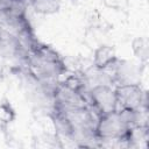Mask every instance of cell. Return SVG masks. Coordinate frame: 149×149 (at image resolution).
Wrapping results in <instances>:
<instances>
[{
	"instance_id": "cell-4",
	"label": "cell",
	"mask_w": 149,
	"mask_h": 149,
	"mask_svg": "<svg viewBox=\"0 0 149 149\" xmlns=\"http://www.w3.org/2000/svg\"><path fill=\"white\" fill-rule=\"evenodd\" d=\"M119 61L115 49L109 44L99 45L93 54V66L97 70L106 71L112 69Z\"/></svg>"
},
{
	"instance_id": "cell-5",
	"label": "cell",
	"mask_w": 149,
	"mask_h": 149,
	"mask_svg": "<svg viewBox=\"0 0 149 149\" xmlns=\"http://www.w3.org/2000/svg\"><path fill=\"white\" fill-rule=\"evenodd\" d=\"M27 5L37 14L51 15L59 10V0H27Z\"/></svg>"
},
{
	"instance_id": "cell-8",
	"label": "cell",
	"mask_w": 149,
	"mask_h": 149,
	"mask_svg": "<svg viewBox=\"0 0 149 149\" xmlns=\"http://www.w3.org/2000/svg\"><path fill=\"white\" fill-rule=\"evenodd\" d=\"M0 80H1V70H0Z\"/></svg>"
},
{
	"instance_id": "cell-6",
	"label": "cell",
	"mask_w": 149,
	"mask_h": 149,
	"mask_svg": "<svg viewBox=\"0 0 149 149\" xmlns=\"http://www.w3.org/2000/svg\"><path fill=\"white\" fill-rule=\"evenodd\" d=\"M132 50L134 55L140 59L142 65H146L148 63L149 58V44L146 37L137 36L132 41Z\"/></svg>"
},
{
	"instance_id": "cell-1",
	"label": "cell",
	"mask_w": 149,
	"mask_h": 149,
	"mask_svg": "<svg viewBox=\"0 0 149 149\" xmlns=\"http://www.w3.org/2000/svg\"><path fill=\"white\" fill-rule=\"evenodd\" d=\"M31 72L38 79H55L66 72L61 55L51 47L36 40L30 42V57L28 61Z\"/></svg>"
},
{
	"instance_id": "cell-7",
	"label": "cell",
	"mask_w": 149,
	"mask_h": 149,
	"mask_svg": "<svg viewBox=\"0 0 149 149\" xmlns=\"http://www.w3.org/2000/svg\"><path fill=\"white\" fill-rule=\"evenodd\" d=\"M106 8L113 10H125L129 6V0H101Z\"/></svg>"
},
{
	"instance_id": "cell-3",
	"label": "cell",
	"mask_w": 149,
	"mask_h": 149,
	"mask_svg": "<svg viewBox=\"0 0 149 149\" xmlns=\"http://www.w3.org/2000/svg\"><path fill=\"white\" fill-rule=\"evenodd\" d=\"M88 95H90L91 105L98 116L118 109L115 90L107 84L94 85L90 90Z\"/></svg>"
},
{
	"instance_id": "cell-2",
	"label": "cell",
	"mask_w": 149,
	"mask_h": 149,
	"mask_svg": "<svg viewBox=\"0 0 149 149\" xmlns=\"http://www.w3.org/2000/svg\"><path fill=\"white\" fill-rule=\"evenodd\" d=\"M115 90L118 108L127 111L148 109L147 107V93L140 85V83L118 84Z\"/></svg>"
}]
</instances>
